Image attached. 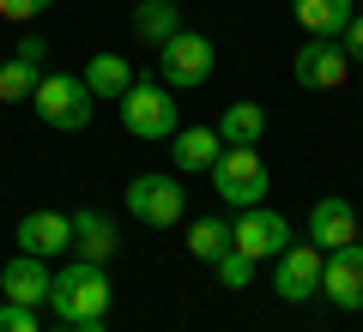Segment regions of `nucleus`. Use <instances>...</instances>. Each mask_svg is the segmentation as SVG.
<instances>
[{
    "mask_svg": "<svg viewBox=\"0 0 363 332\" xmlns=\"http://www.w3.org/2000/svg\"><path fill=\"white\" fill-rule=\"evenodd\" d=\"M297 85L303 91H339L351 79V55L339 37H309V49H297Z\"/></svg>",
    "mask_w": 363,
    "mask_h": 332,
    "instance_id": "obj_9",
    "label": "nucleus"
},
{
    "mask_svg": "<svg viewBox=\"0 0 363 332\" xmlns=\"http://www.w3.org/2000/svg\"><path fill=\"white\" fill-rule=\"evenodd\" d=\"M321 266H327V254L315 242H291L272 260V290L285 302H309V296H321Z\"/></svg>",
    "mask_w": 363,
    "mask_h": 332,
    "instance_id": "obj_8",
    "label": "nucleus"
},
{
    "mask_svg": "<svg viewBox=\"0 0 363 332\" xmlns=\"http://www.w3.org/2000/svg\"><path fill=\"white\" fill-rule=\"evenodd\" d=\"M339 42H345V55H351V61H363V13L345 25V37H339Z\"/></svg>",
    "mask_w": 363,
    "mask_h": 332,
    "instance_id": "obj_26",
    "label": "nucleus"
},
{
    "mask_svg": "<svg viewBox=\"0 0 363 332\" xmlns=\"http://www.w3.org/2000/svg\"><path fill=\"white\" fill-rule=\"evenodd\" d=\"M128 212L140 217V224H152V230H169V224H182V176H133L128 181Z\"/></svg>",
    "mask_w": 363,
    "mask_h": 332,
    "instance_id": "obj_6",
    "label": "nucleus"
},
{
    "mask_svg": "<svg viewBox=\"0 0 363 332\" xmlns=\"http://www.w3.org/2000/svg\"><path fill=\"white\" fill-rule=\"evenodd\" d=\"M13 55H18L25 67H37V73H43V61H49V42H43V37H18Z\"/></svg>",
    "mask_w": 363,
    "mask_h": 332,
    "instance_id": "obj_25",
    "label": "nucleus"
},
{
    "mask_svg": "<svg viewBox=\"0 0 363 332\" xmlns=\"http://www.w3.org/2000/svg\"><path fill=\"white\" fill-rule=\"evenodd\" d=\"M109 272L104 266H91V260H67L61 272H55V284H49V314L55 320H104L109 314Z\"/></svg>",
    "mask_w": 363,
    "mask_h": 332,
    "instance_id": "obj_1",
    "label": "nucleus"
},
{
    "mask_svg": "<svg viewBox=\"0 0 363 332\" xmlns=\"http://www.w3.org/2000/svg\"><path fill=\"white\" fill-rule=\"evenodd\" d=\"M230 248V217H194L188 224V254L194 260H218Z\"/></svg>",
    "mask_w": 363,
    "mask_h": 332,
    "instance_id": "obj_20",
    "label": "nucleus"
},
{
    "mask_svg": "<svg viewBox=\"0 0 363 332\" xmlns=\"http://www.w3.org/2000/svg\"><path fill=\"white\" fill-rule=\"evenodd\" d=\"M0 332H43V326H37V308L0 302Z\"/></svg>",
    "mask_w": 363,
    "mask_h": 332,
    "instance_id": "obj_23",
    "label": "nucleus"
},
{
    "mask_svg": "<svg viewBox=\"0 0 363 332\" xmlns=\"http://www.w3.org/2000/svg\"><path fill=\"white\" fill-rule=\"evenodd\" d=\"M18 254H37V260H55V254H73V217L67 212H30L18 217Z\"/></svg>",
    "mask_w": 363,
    "mask_h": 332,
    "instance_id": "obj_12",
    "label": "nucleus"
},
{
    "mask_svg": "<svg viewBox=\"0 0 363 332\" xmlns=\"http://www.w3.org/2000/svg\"><path fill=\"white\" fill-rule=\"evenodd\" d=\"M260 133H267V109H260V103H230L218 115V139L224 145H260Z\"/></svg>",
    "mask_w": 363,
    "mask_h": 332,
    "instance_id": "obj_19",
    "label": "nucleus"
},
{
    "mask_svg": "<svg viewBox=\"0 0 363 332\" xmlns=\"http://www.w3.org/2000/svg\"><path fill=\"white\" fill-rule=\"evenodd\" d=\"M230 248H242L248 260H279L291 248V224L272 212V205H248L230 224Z\"/></svg>",
    "mask_w": 363,
    "mask_h": 332,
    "instance_id": "obj_7",
    "label": "nucleus"
},
{
    "mask_svg": "<svg viewBox=\"0 0 363 332\" xmlns=\"http://www.w3.org/2000/svg\"><path fill=\"white\" fill-rule=\"evenodd\" d=\"M357 236H363V217H357V205H351L345 193H327V200L309 205V242L321 248V254L357 242Z\"/></svg>",
    "mask_w": 363,
    "mask_h": 332,
    "instance_id": "obj_10",
    "label": "nucleus"
},
{
    "mask_svg": "<svg viewBox=\"0 0 363 332\" xmlns=\"http://www.w3.org/2000/svg\"><path fill=\"white\" fill-rule=\"evenodd\" d=\"M79 79H85L91 97H116V103L133 91V73H128V61H121V55H91Z\"/></svg>",
    "mask_w": 363,
    "mask_h": 332,
    "instance_id": "obj_17",
    "label": "nucleus"
},
{
    "mask_svg": "<svg viewBox=\"0 0 363 332\" xmlns=\"http://www.w3.org/2000/svg\"><path fill=\"white\" fill-rule=\"evenodd\" d=\"M37 67H25L18 61V55H6V61H0V103H30L37 97Z\"/></svg>",
    "mask_w": 363,
    "mask_h": 332,
    "instance_id": "obj_21",
    "label": "nucleus"
},
{
    "mask_svg": "<svg viewBox=\"0 0 363 332\" xmlns=\"http://www.w3.org/2000/svg\"><path fill=\"white\" fill-rule=\"evenodd\" d=\"M291 18H297L309 37H345V25L357 18L351 0H291Z\"/></svg>",
    "mask_w": 363,
    "mask_h": 332,
    "instance_id": "obj_16",
    "label": "nucleus"
},
{
    "mask_svg": "<svg viewBox=\"0 0 363 332\" xmlns=\"http://www.w3.org/2000/svg\"><path fill=\"white\" fill-rule=\"evenodd\" d=\"M49 284H55V272H49V260H37V254H13L0 266V296L18 302V308H43L49 302Z\"/></svg>",
    "mask_w": 363,
    "mask_h": 332,
    "instance_id": "obj_13",
    "label": "nucleus"
},
{
    "mask_svg": "<svg viewBox=\"0 0 363 332\" xmlns=\"http://www.w3.org/2000/svg\"><path fill=\"white\" fill-rule=\"evenodd\" d=\"M121 127H128L133 139H176L182 121H176L169 85H140V79H133V91L121 97Z\"/></svg>",
    "mask_w": 363,
    "mask_h": 332,
    "instance_id": "obj_5",
    "label": "nucleus"
},
{
    "mask_svg": "<svg viewBox=\"0 0 363 332\" xmlns=\"http://www.w3.org/2000/svg\"><path fill=\"white\" fill-rule=\"evenodd\" d=\"M212 61H218V49H212L200 30H176V37L157 49V85L169 91H194L212 79Z\"/></svg>",
    "mask_w": 363,
    "mask_h": 332,
    "instance_id": "obj_4",
    "label": "nucleus"
},
{
    "mask_svg": "<svg viewBox=\"0 0 363 332\" xmlns=\"http://www.w3.org/2000/svg\"><path fill=\"white\" fill-rule=\"evenodd\" d=\"M212 266H218V278H224V290H248V284H255V266H260V260H248L242 248H224V254L212 260Z\"/></svg>",
    "mask_w": 363,
    "mask_h": 332,
    "instance_id": "obj_22",
    "label": "nucleus"
},
{
    "mask_svg": "<svg viewBox=\"0 0 363 332\" xmlns=\"http://www.w3.org/2000/svg\"><path fill=\"white\" fill-rule=\"evenodd\" d=\"M206 176H212V193H218L224 205H236V212H248V205H267V193H272L267 157H260L255 145H224L218 164H212Z\"/></svg>",
    "mask_w": 363,
    "mask_h": 332,
    "instance_id": "obj_2",
    "label": "nucleus"
},
{
    "mask_svg": "<svg viewBox=\"0 0 363 332\" xmlns=\"http://www.w3.org/2000/svg\"><path fill=\"white\" fill-rule=\"evenodd\" d=\"M321 296H327L333 308H345V314H357V308H363V242H345V248L327 254V266H321Z\"/></svg>",
    "mask_w": 363,
    "mask_h": 332,
    "instance_id": "obj_11",
    "label": "nucleus"
},
{
    "mask_svg": "<svg viewBox=\"0 0 363 332\" xmlns=\"http://www.w3.org/2000/svg\"><path fill=\"white\" fill-rule=\"evenodd\" d=\"M121 248V230L116 217L97 212V205H85V212H73V260H91V266H109V254Z\"/></svg>",
    "mask_w": 363,
    "mask_h": 332,
    "instance_id": "obj_14",
    "label": "nucleus"
},
{
    "mask_svg": "<svg viewBox=\"0 0 363 332\" xmlns=\"http://www.w3.org/2000/svg\"><path fill=\"white\" fill-rule=\"evenodd\" d=\"M30 103H37V115L49 121V127H61V133H85L91 127V109H97V97L85 91L79 73H43Z\"/></svg>",
    "mask_w": 363,
    "mask_h": 332,
    "instance_id": "obj_3",
    "label": "nucleus"
},
{
    "mask_svg": "<svg viewBox=\"0 0 363 332\" xmlns=\"http://www.w3.org/2000/svg\"><path fill=\"white\" fill-rule=\"evenodd\" d=\"M218 151H224L218 127H182L176 139H169V157H176L182 176H200V169H212V164H218Z\"/></svg>",
    "mask_w": 363,
    "mask_h": 332,
    "instance_id": "obj_15",
    "label": "nucleus"
},
{
    "mask_svg": "<svg viewBox=\"0 0 363 332\" xmlns=\"http://www.w3.org/2000/svg\"><path fill=\"white\" fill-rule=\"evenodd\" d=\"M55 0H0V18H13V25H30L37 13H49Z\"/></svg>",
    "mask_w": 363,
    "mask_h": 332,
    "instance_id": "obj_24",
    "label": "nucleus"
},
{
    "mask_svg": "<svg viewBox=\"0 0 363 332\" xmlns=\"http://www.w3.org/2000/svg\"><path fill=\"white\" fill-rule=\"evenodd\" d=\"M133 30H140V37L152 42V49H164V42L182 30L176 0H140V6H133Z\"/></svg>",
    "mask_w": 363,
    "mask_h": 332,
    "instance_id": "obj_18",
    "label": "nucleus"
}]
</instances>
